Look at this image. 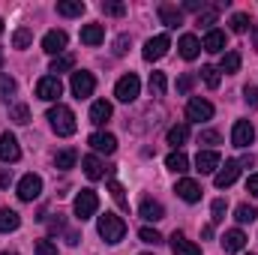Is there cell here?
I'll return each mask as SVG.
<instances>
[{"instance_id":"1","label":"cell","mask_w":258,"mask_h":255,"mask_svg":"<svg viewBox=\"0 0 258 255\" xmlns=\"http://www.w3.org/2000/svg\"><path fill=\"white\" fill-rule=\"evenodd\" d=\"M96 228H99V237H102L105 243H120L123 234H126V222H123L117 213H102L99 222H96Z\"/></svg>"},{"instance_id":"2","label":"cell","mask_w":258,"mask_h":255,"mask_svg":"<svg viewBox=\"0 0 258 255\" xmlns=\"http://www.w3.org/2000/svg\"><path fill=\"white\" fill-rule=\"evenodd\" d=\"M48 120H51V129L57 132V135H72L75 129H78V123H75V114H72V108L69 105H54V108H48Z\"/></svg>"},{"instance_id":"3","label":"cell","mask_w":258,"mask_h":255,"mask_svg":"<svg viewBox=\"0 0 258 255\" xmlns=\"http://www.w3.org/2000/svg\"><path fill=\"white\" fill-rule=\"evenodd\" d=\"M72 210H75V219H90V216H96V210H99V195L93 189H81L75 195V204H72Z\"/></svg>"},{"instance_id":"4","label":"cell","mask_w":258,"mask_h":255,"mask_svg":"<svg viewBox=\"0 0 258 255\" xmlns=\"http://www.w3.org/2000/svg\"><path fill=\"white\" fill-rule=\"evenodd\" d=\"M168 48H171V39H168L165 33H159V36H150V39L144 42V60H147V63H153V60H162V57L168 54Z\"/></svg>"},{"instance_id":"5","label":"cell","mask_w":258,"mask_h":255,"mask_svg":"<svg viewBox=\"0 0 258 255\" xmlns=\"http://www.w3.org/2000/svg\"><path fill=\"white\" fill-rule=\"evenodd\" d=\"M60 93H63V84H60L57 75H45V78L36 81V96H39V99H45V102H57Z\"/></svg>"},{"instance_id":"6","label":"cell","mask_w":258,"mask_h":255,"mask_svg":"<svg viewBox=\"0 0 258 255\" xmlns=\"http://www.w3.org/2000/svg\"><path fill=\"white\" fill-rule=\"evenodd\" d=\"M138 90H141V81H138L135 72H129V75H123V78L117 81L114 96H117L120 102H132V99H138Z\"/></svg>"},{"instance_id":"7","label":"cell","mask_w":258,"mask_h":255,"mask_svg":"<svg viewBox=\"0 0 258 255\" xmlns=\"http://www.w3.org/2000/svg\"><path fill=\"white\" fill-rule=\"evenodd\" d=\"M72 93L78 96V99H87V96H93V90H96V78L90 75V72H72Z\"/></svg>"},{"instance_id":"8","label":"cell","mask_w":258,"mask_h":255,"mask_svg":"<svg viewBox=\"0 0 258 255\" xmlns=\"http://www.w3.org/2000/svg\"><path fill=\"white\" fill-rule=\"evenodd\" d=\"M39 195H42V177L39 174H24L18 180V198L21 201H33Z\"/></svg>"},{"instance_id":"9","label":"cell","mask_w":258,"mask_h":255,"mask_svg":"<svg viewBox=\"0 0 258 255\" xmlns=\"http://www.w3.org/2000/svg\"><path fill=\"white\" fill-rule=\"evenodd\" d=\"M237 174H240V162L237 159H225V165L216 171V177H213V183H216V189H225V186H231L234 180H237Z\"/></svg>"},{"instance_id":"10","label":"cell","mask_w":258,"mask_h":255,"mask_svg":"<svg viewBox=\"0 0 258 255\" xmlns=\"http://www.w3.org/2000/svg\"><path fill=\"white\" fill-rule=\"evenodd\" d=\"M21 159V147H18V138L3 132L0 135V162H18Z\"/></svg>"},{"instance_id":"11","label":"cell","mask_w":258,"mask_h":255,"mask_svg":"<svg viewBox=\"0 0 258 255\" xmlns=\"http://www.w3.org/2000/svg\"><path fill=\"white\" fill-rule=\"evenodd\" d=\"M252 138H255V126L249 120H237L234 123V129H231V144L234 147H249Z\"/></svg>"},{"instance_id":"12","label":"cell","mask_w":258,"mask_h":255,"mask_svg":"<svg viewBox=\"0 0 258 255\" xmlns=\"http://www.w3.org/2000/svg\"><path fill=\"white\" fill-rule=\"evenodd\" d=\"M186 117L192 120V123H201V120H210L213 117V105L207 102V99H189V105H186Z\"/></svg>"},{"instance_id":"13","label":"cell","mask_w":258,"mask_h":255,"mask_svg":"<svg viewBox=\"0 0 258 255\" xmlns=\"http://www.w3.org/2000/svg\"><path fill=\"white\" fill-rule=\"evenodd\" d=\"M87 144H90L96 153H105V156L117 150V138H114L111 132H93V135L87 138Z\"/></svg>"},{"instance_id":"14","label":"cell","mask_w":258,"mask_h":255,"mask_svg":"<svg viewBox=\"0 0 258 255\" xmlns=\"http://www.w3.org/2000/svg\"><path fill=\"white\" fill-rule=\"evenodd\" d=\"M66 42H69L66 30H48V33L42 36V51H45V54H60L66 48Z\"/></svg>"},{"instance_id":"15","label":"cell","mask_w":258,"mask_h":255,"mask_svg":"<svg viewBox=\"0 0 258 255\" xmlns=\"http://www.w3.org/2000/svg\"><path fill=\"white\" fill-rule=\"evenodd\" d=\"M159 21L165 24V27H180L183 24V9H177L174 3H159Z\"/></svg>"},{"instance_id":"16","label":"cell","mask_w":258,"mask_h":255,"mask_svg":"<svg viewBox=\"0 0 258 255\" xmlns=\"http://www.w3.org/2000/svg\"><path fill=\"white\" fill-rule=\"evenodd\" d=\"M174 192L186 201V204H195V201H201V186L195 183V180H189V177H183V180H177V186H174Z\"/></svg>"},{"instance_id":"17","label":"cell","mask_w":258,"mask_h":255,"mask_svg":"<svg viewBox=\"0 0 258 255\" xmlns=\"http://www.w3.org/2000/svg\"><path fill=\"white\" fill-rule=\"evenodd\" d=\"M195 168H198L201 174L216 171V168H219V153H216V150H198V156H195Z\"/></svg>"},{"instance_id":"18","label":"cell","mask_w":258,"mask_h":255,"mask_svg":"<svg viewBox=\"0 0 258 255\" xmlns=\"http://www.w3.org/2000/svg\"><path fill=\"white\" fill-rule=\"evenodd\" d=\"M138 213H141L147 222H159V219H165V207H162L159 201H153V198H144L141 207H138Z\"/></svg>"},{"instance_id":"19","label":"cell","mask_w":258,"mask_h":255,"mask_svg":"<svg viewBox=\"0 0 258 255\" xmlns=\"http://www.w3.org/2000/svg\"><path fill=\"white\" fill-rule=\"evenodd\" d=\"M243 246H246V234L240 228H231V231L222 234V249L225 252H240Z\"/></svg>"},{"instance_id":"20","label":"cell","mask_w":258,"mask_h":255,"mask_svg":"<svg viewBox=\"0 0 258 255\" xmlns=\"http://www.w3.org/2000/svg\"><path fill=\"white\" fill-rule=\"evenodd\" d=\"M168 243H171V252H174V255H201V249L195 246L192 240H186V237H183L180 231H174Z\"/></svg>"},{"instance_id":"21","label":"cell","mask_w":258,"mask_h":255,"mask_svg":"<svg viewBox=\"0 0 258 255\" xmlns=\"http://www.w3.org/2000/svg\"><path fill=\"white\" fill-rule=\"evenodd\" d=\"M201 48H204V51H210V54H219V51L225 48V33H222V30H216V27H210V30H207V36H204V42H201Z\"/></svg>"},{"instance_id":"22","label":"cell","mask_w":258,"mask_h":255,"mask_svg":"<svg viewBox=\"0 0 258 255\" xmlns=\"http://www.w3.org/2000/svg\"><path fill=\"white\" fill-rule=\"evenodd\" d=\"M81 168H84V174H87L90 180H102V177H105V162H102L99 156H84V159H81Z\"/></svg>"},{"instance_id":"23","label":"cell","mask_w":258,"mask_h":255,"mask_svg":"<svg viewBox=\"0 0 258 255\" xmlns=\"http://www.w3.org/2000/svg\"><path fill=\"white\" fill-rule=\"evenodd\" d=\"M177 48H180V57H183V60H195L198 51H201V42L195 39L192 33H183L180 42H177Z\"/></svg>"},{"instance_id":"24","label":"cell","mask_w":258,"mask_h":255,"mask_svg":"<svg viewBox=\"0 0 258 255\" xmlns=\"http://www.w3.org/2000/svg\"><path fill=\"white\" fill-rule=\"evenodd\" d=\"M105 39V27L102 24H84L81 27V42L84 45H99Z\"/></svg>"},{"instance_id":"25","label":"cell","mask_w":258,"mask_h":255,"mask_svg":"<svg viewBox=\"0 0 258 255\" xmlns=\"http://www.w3.org/2000/svg\"><path fill=\"white\" fill-rule=\"evenodd\" d=\"M108 117H111V102L99 99V102H93V105H90V123L102 126V123H105Z\"/></svg>"},{"instance_id":"26","label":"cell","mask_w":258,"mask_h":255,"mask_svg":"<svg viewBox=\"0 0 258 255\" xmlns=\"http://www.w3.org/2000/svg\"><path fill=\"white\" fill-rule=\"evenodd\" d=\"M165 168H168V171H174V174H183V171H189V159H186V153H183V150H174V153H168V159H165Z\"/></svg>"},{"instance_id":"27","label":"cell","mask_w":258,"mask_h":255,"mask_svg":"<svg viewBox=\"0 0 258 255\" xmlns=\"http://www.w3.org/2000/svg\"><path fill=\"white\" fill-rule=\"evenodd\" d=\"M18 225H21V216H18L15 210H9V207H0V234L15 231Z\"/></svg>"},{"instance_id":"28","label":"cell","mask_w":258,"mask_h":255,"mask_svg":"<svg viewBox=\"0 0 258 255\" xmlns=\"http://www.w3.org/2000/svg\"><path fill=\"white\" fill-rule=\"evenodd\" d=\"M87 6L81 3V0H60L57 3V15H63V18H75V15H81Z\"/></svg>"},{"instance_id":"29","label":"cell","mask_w":258,"mask_h":255,"mask_svg":"<svg viewBox=\"0 0 258 255\" xmlns=\"http://www.w3.org/2000/svg\"><path fill=\"white\" fill-rule=\"evenodd\" d=\"M75 162H78V150H72V147H66V150H60V153L54 156V165H57L60 171H69Z\"/></svg>"},{"instance_id":"30","label":"cell","mask_w":258,"mask_h":255,"mask_svg":"<svg viewBox=\"0 0 258 255\" xmlns=\"http://www.w3.org/2000/svg\"><path fill=\"white\" fill-rule=\"evenodd\" d=\"M165 138H168V144H171V147H180V144L189 138V126H186V123H177V126L168 129V135H165Z\"/></svg>"},{"instance_id":"31","label":"cell","mask_w":258,"mask_h":255,"mask_svg":"<svg viewBox=\"0 0 258 255\" xmlns=\"http://www.w3.org/2000/svg\"><path fill=\"white\" fill-rule=\"evenodd\" d=\"M234 219L240 222V225H246V222H255L258 219V210L252 204H237V210H234Z\"/></svg>"},{"instance_id":"32","label":"cell","mask_w":258,"mask_h":255,"mask_svg":"<svg viewBox=\"0 0 258 255\" xmlns=\"http://www.w3.org/2000/svg\"><path fill=\"white\" fill-rule=\"evenodd\" d=\"M9 120H12V123H18V126L30 123V108H27V105H21V102H18V105H12V108H9Z\"/></svg>"},{"instance_id":"33","label":"cell","mask_w":258,"mask_h":255,"mask_svg":"<svg viewBox=\"0 0 258 255\" xmlns=\"http://www.w3.org/2000/svg\"><path fill=\"white\" fill-rule=\"evenodd\" d=\"M216 18H219V6H204L198 12V27H210V24H216Z\"/></svg>"},{"instance_id":"34","label":"cell","mask_w":258,"mask_h":255,"mask_svg":"<svg viewBox=\"0 0 258 255\" xmlns=\"http://www.w3.org/2000/svg\"><path fill=\"white\" fill-rule=\"evenodd\" d=\"M30 42H33V30H30V27H18V30L12 33V45H15V48H27Z\"/></svg>"},{"instance_id":"35","label":"cell","mask_w":258,"mask_h":255,"mask_svg":"<svg viewBox=\"0 0 258 255\" xmlns=\"http://www.w3.org/2000/svg\"><path fill=\"white\" fill-rule=\"evenodd\" d=\"M222 72H228V75H234L237 69H240V54L237 51H228V54H222V63H219Z\"/></svg>"},{"instance_id":"36","label":"cell","mask_w":258,"mask_h":255,"mask_svg":"<svg viewBox=\"0 0 258 255\" xmlns=\"http://www.w3.org/2000/svg\"><path fill=\"white\" fill-rule=\"evenodd\" d=\"M147 87H150V93H153V96H162V93H165V72H150Z\"/></svg>"},{"instance_id":"37","label":"cell","mask_w":258,"mask_h":255,"mask_svg":"<svg viewBox=\"0 0 258 255\" xmlns=\"http://www.w3.org/2000/svg\"><path fill=\"white\" fill-rule=\"evenodd\" d=\"M249 27H252L249 15H243V12H234V15H231V30H234V33H246Z\"/></svg>"},{"instance_id":"38","label":"cell","mask_w":258,"mask_h":255,"mask_svg":"<svg viewBox=\"0 0 258 255\" xmlns=\"http://www.w3.org/2000/svg\"><path fill=\"white\" fill-rule=\"evenodd\" d=\"M201 78H204V84H207L210 90L219 87V69H216V66H201Z\"/></svg>"},{"instance_id":"39","label":"cell","mask_w":258,"mask_h":255,"mask_svg":"<svg viewBox=\"0 0 258 255\" xmlns=\"http://www.w3.org/2000/svg\"><path fill=\"white\" fill-rule=\"evenodd\" d=\"M72 66H75V57L72 54H60V57L51 60V72H69Z\"/></svg>"},{"instance_id":"40","label":"cell","mask_w":258,"mask_h":255,"mask_svg":"<svg viewBox=\"0 0 258 255\" xmlns=\"http://www.w3.org/2000/svg\"><path fill=\"white\" fill-rule=\"evenodd\" d=\"M102 12H105V15L120 18V15H126V3H111V0H102Z\"/></svg>"},{"instance_id":"41","label":"cell","mask_w":258,"mask_h":255,"mask_svg":"<svg viewBox=\"0 0 258 255\" xmlns=\"http://www.w3.org/2000/svg\"><path fill=\"white\" fill-rule=\"evenodd\" d=\"M225 210H228V204H225V198H216V201L210 204V213H213L210 219H213V222H222V219H225Z\"/></svg>"},{"instance_id":"42","label":"cell","mask_w":258,"mask_h":255,"mask_svg":"<svg viewBox=\"0 0 258 255\" xmlns=\"http://www.w3.org/2000/svg\"><path fill=\"white\" fill-rule=\"evenodd\" d=\"M108 192H111V198H114V201H117V204H120V207L126 210L129 201H126V195H123V186H120L117 180H111V183H108Z\"/></svg>"},{"instance_id":"43","label":"cell","mask_w":258,"mask_h":255,"mask_svg":"<svg viewBox=\"0 0 258 255\" xmlns=\"http://www.w3.org/2000/svg\"><path fill=\"white\" fill-rule=\"evenodd\" d=\"M138 237H141L144 243H150V246H156V243H162V234H159L156 228H141V231H138Z\"/></svg>"},{"instance_id":"44","label":"cell","mask_w":258,"mask_h":255,"mask_svg":"<svg viewBox=\"0 0 258 255\" xmlns=\"http://www.w3.org/2000/svg\"><path fill=\"white\" fill-rule=\"evenodd\" d=\"M15 93V78L0 72V96H12Z\"/></svg>"},{"instance_id":"45","label":"cell","mask_w":258,"mask_h":255,"mask_svg":"<svg viewBox=\"0 0 258 255\" xmlns=\"http://www.w3.org/2000/svg\"><path fill=\"white\" fill-rule=\"evenodd\" d=\"M222 138H219V132L216 129H204L201 135H198V144H219Z\"/></svg>"},{"instance_id":"46","label":"cell","mask_w":258,"mask_h":255,"mask_svg":"<svg viewBox=\"0 0 258 255\" xmlns=\"http://www.w3.org/2000/svg\"><path fill=\"white\" fill-rule=\"evenodd\" d=\"M195 84V75L192 72H186V75H180V81H177V93H189Z\"/></svg>"},{"instance_id":"47","label":"cell","mask_w":258,"mask_h":255,"mask_svg":"<svg viewBox=\"0 0 258 255\" xmlns=\"http://www.w3.org/2000/svg\"><path fill=\"white\" fill-rule=\"evenodd\" d=\"M36 255H57V246L51 240H36Z\"/></svg>"},{"instance_id":"48","label":"cell","mask_w":258,"mask_h":255,"mask_svg":"<svg viewBox=\"0 0 258 255\" xmlns=\"http://www.w3.org/2000/svg\"><path fill=\"white\" fill-rule=\"evenodd\" d=\"M243 93H246V102H249L252 108H258V87H252V84H249V87H246Z\"/></svg>"},{"instance_id":"49","label":"cell","mask_w":258,"mask_h":255,"mask_svg":"<svg viewBox=\"0 0 258 255\" xmlns=\"http://www.w3.org/2000/svg\"><path fill=\"white\" fill-rule=\"evenodd\" d=\"M12 183V168H0V189H6Z\"/></svg>"},{"instance_id":"50","label":"cell","mask_w":258,"mask_h":255,"mask_svg":"<svg viewBox=\"0 0 258 255\" xmlns=\"http://www.w3.org/2000/svg\"><path fill=\"white\" fill-rule=\"evenodd\" d=\"M204 6H207L204 0H201V3H198V0H186V3H183V9H189V12H201Z\"/></svg>"},{"instance_id":"51","label":"cell","mask_w":258,"mask_h":255,"mask_svg":"<svg viewBox=\"0 0 258 255\" xmlns=\"http://www.w3.org/2000/svg\"><path fill=\"white\" fill-rule=\"evenodd\" d=\"M48 228H51V231H63V213H57V219H51Z\"/></svg>"},{"instance_id":"52","label":"cell","mask_w":258,"mask_h":255,"mask_svg":"<svg viewBox=\"0 0 258 255\" xmlns=\"http://www.w3.org/2000/svg\"><path fill=\"white\" fill-rule=\"evenodd\" d=\"M246 192H252V195H258V174H252V177L246 180Z\"/></svg>"},{"instance_id":"53","label":"cell","mask_w":258,"mask_h":255,"mask_svg":"<svg viewBox=\"0 0 258 255\" xmlns=\"http://www.w3.org/2000/svg\"><path fill=\"white\" fill-rule=\"evenodd\" d=\"M126 45H129V39H126V36H120V39H117V48H114V54H126Z\"/></svg>"},{"instance_id":"54","label":"cell","mask_w":258,"mask_h":255,"mask_svg":"<svg viewBox=\"0 0 258 255\" xmlns=\"http://www.w3.org/2000/svg\"><path fill=\"white\" fill-rule=\"evenodd\" d=\"M249 33H252V45H255V51H258V24L249 27Z\"/></svg>"},{"instance_id":"55","label":"cell","mask_w":258,"mask_h":255,"mask_svg":"<svg viewBox=\"0 0 258 255\" xmlns=\"http://www.w3.org/2000/svg\"><path fill=\"white\" fill-rule=\"evenodd\" d=\"M201 237H213V225H204L201 228Z\"/></svg>"},{"instance_id":"56","label":"cell","mask_w":258,"mask_h":255,"mask_svg":"<svg viewBox=\"0 0 258 255\" xmlns=\"http://www.w3.org/2000/svg\"><path fill=\"white\" fill-rule=\"evenodd\" d=\"M0 255H18V252L15 249H6V252H0Z\"/></svg>"},{"instance_id":"57","label":"cell","mask_w":258,"mask_h":255,"mask_svg":"<svg viewBox=\"0 0 258 255\" xmlns=\"http://www.w3.org/2000/svg\"><path fill=\"white\" fill-rule=\"evenodd\" d=\"M0 66H3V51H0Z\"/></svg>"},{"instance_id":"58","label":"cell","mask_w":258,"mask_h":255,"mask_svg":"<svg viewBox=\"0 0 258 255\" xmlns=\"http://www.w3.org/2000/svg\"><path fill=\"white\" fill-rule=\"evenodd\" d=\"M0 33H3V21H0Z\"/></svg>"},{"instance_id":"59","label":"cell","mask_w":258,"mask_h":255,"mask_svg":"<svg viewBox=\"0 0 258 255\" xmlns=\"http://www.w3.org/2000/svg\"><path fill=\"white\" fill-rule=\"evenodd\" d=\"M144 255H150V252H144Z\"/></svg>"}]
</instances>
